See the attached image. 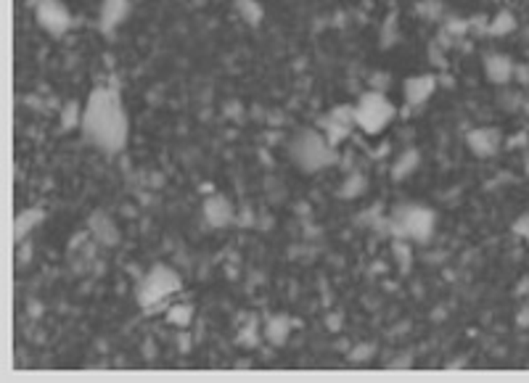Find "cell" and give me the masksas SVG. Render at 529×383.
<instances>
[{"label":"cell","mask_w":529,"mask_h":383,"mask_svg":"<svg viewBox=\"0 0 529 383\" xmlns=\"http://www.w3.org/2000/svg\"><path fill=\"white\" fill-rule=\"evenodd\" d=\"M80 130L85 135V140L93 143L104 153H120L127 146V111L122 106L120 93L114 88H95L85 101L82 111V124Z\"/></svg>","instance_id":"6da1fadb"},{"label":"cell","mask_w":529,"mask_h":383,"mask_svg":"<svg viewBox=\"0 0 529 383\" xmlns=\"http://www.w3.org/2000/svg\"><path fill=\"white\" fill-rule=\"evenodd\" d=\"M434 225H437V214L431 207L423 204H402L394 207V212L387 220V227L392 238H402L410 243H429L434 236Z\"/></svg>","instance_id":"7a4b0ae2"},{"label":"cell","mask_w":529,"mask_h":383,"mask_svg":"<svg viewBox=\"0 0 529 383\" xmlns=\"http://www.w3.org/2000/svg\"><path fill=\"white\" fill-rule=\"evenodd\" d=\"M294 164L302 169V172H320V169H328L331 164L339 162V153H336V146H331L326 140V135L320 130H302L291 140V148H288Z\"/></svg>","instance_id":"3957f363"},{"label":"cell","mask_w":529,"mask_h":383,"mask_svg":"<svg viewBox=\"0 0 529 383\" xmlns=\"http://www.w3.org/2000/svg\"><path fill=\"white\" fill-rule=\"evenodd\" d=\"M183 288V280L180 275L172 270L169 265H154L143 278L138 283V304L143 307V310H154V307H159L162 301H167L172 294H178Z\"/></svg>","instance_id":"277c9868"},{"label":"cell","mask_w":529,"mask_h":383,"mask_svg":"<svg viewBox=\"0 0 529 383\" xmlns=\"http://www.w3.org/2000/svg\"><path fill=\"white\" fill-rule=\"evenodd\" d=\"M397 109L381 90H368L355 104V124L368 135H378L394 119Z\"/></svg>","instance_id":"5b68a950"},{"label":"cell","mask_w":529,"mask_h":383,"mask_svg":"<svg viewBox=\"0 0 529 383\" xmlns=\"http://www.w3.org/2000/svg\"><path fill=\"white\" fill-rule=\"evenodd\" d=\"M35 21L40 30H46L50 37H64L72 30V11L64 6V0H37L35 3Z\"/></svg>","instance_id":"8992f818"},{"label":"cell","mask_w":529,"mask_h":383,"mask_svg":"<svg viewBox=\"0 0 529 383\" xmlns=\"http://www.w3.org/2000/svg\"><path fill=\"white\" fill-rule=\"evenodd\" d=\"M352 127H355V106H339L320 122V133L326 135V140L331 146H339L342 140H347Z\"/></svg>","instance_id":"52a82bcc"},{"label":"cell","mask_w":529,"mask_h":383,"mask_svg":"<svg viewBox=\"0 0 529 383\" xmlns=\"http://www.w3.org/2000/svg\"><path fill=\"white\" fill-rule=\"evenodd\" d=\"M466 143H469L471 153L479 156V159H492L500 151L503 143V133L498 127H474L466 133Z\"/></svg>","instance_id":"ba28073f"},{"label":"cell","mask_w":529,"mask_h":383,"mask_svg":"<svg viewBox=\"0 0 529 383\" xmlns=\"http://www.w3.org/2000/svg\"><path fill=\"white\" fill-rule=\"evenodd\" d=\"M88 233L93 236L95 243H101L106 249H111V246H117L120 243V227H117V222L111 214H106L104 209H95L91 214V220H88Z\"/></svg>","instance_id":"9c48e42d"},{"label":"cell","mask_w":529,"mask_h":383,"mask_svg":"<svg viewBox=\"0 0 529 383\" xmlns=\"http://www.w3.org/2000/svg\"><path fill=\"white\" fill-rule=\"evenodd\" d=\"M201 212H204V220H207L210 227H228L230 222H236V209H233V204L228 201L223 193L207 196Z\"/></svg>","instance_id":"30bf717a"},{"label":"cell","mask_w":529,"mask_h":383,"mask_svg":"<svg viewBox=\"0 0 529 383\" xmlns=\"http://www.w3.org/2000/svg\"><path fill=\"white\" fill-rule=\"evenodd\" d=\"M434 90H437V77L434 74H413L402 85L408 106H423L434 95Z\"/></svg>","instance_id":"8fae6325"},{"label":"cell","mask_w":529,"mask_h":383,"mask_svg":"<svg viewBox=\"0 0 529 383\" xmlns=\"http://www.w3.org/2000/svg\"><path fill=\"white\" fill-rule=\"evenodd\" d=\"M514 69H516V61L505 53H487L484 56V74L492 85H508L514 82Z\"/></svg>","instance_id":"7c38bea8"},{"label":"cell","mask_w":529,"mask_h":383,"mask_svg":"<svg viewBox=\"0 0 529 383\" xmlns=\"http://www.w3.org/2000/svg\"><path fill=\"white\" fill-rule=\"evenodd\" d=\"M127 16H130V0H101L98 27H101V32L111 35L114 30H120Z\"/></svg>","instance_id":"4fadbf2b"},{"label":"cell","mask_w":529,"mask_h":383,"mask_svg":"<svg viewBox=\"0 0 529 383\" xmlns=\"http://www.w3.org/2000/svg\"><path fill=\"white\" fill-rule=\"evenodd\" d=\"M46 220V212L43 209H21L19 214H16V222H14V241L16 243H21V241H27L32 236V230L40 225V222Z\"/></svg>","instance_id":"5bb4252c"},{"label":"cell","mask_w":529,"mask_h":383,"mask_svg":"<svg viewBox=\"0 0 529 383\" xmlns=\"http://www.w3.org/2000/svg\"><path fill=\"white\" fill-rule=\"evenodd\" d=\"M291 328H294V323H291L288 315H270L268 323H265V339L275 344V346H284L288 333H291Z\"/></svg>","instance_id":"9a60e30c"},{"label":"cell","mask_w":529,"mask_h":383,"mask_svg":"<svg viewBox=\"0 0 529 383\" xmlns=\"http://www.w3.org/2000/svg\"><path fill=\"white\" fill-rule=\"evenodd\" d=\"M418 164H421L418 148H408V151H402V156L394 162L392 177L394 180H405L408 175H413V169H418Z\"/></svg>","instance_id":"2e32d148"},{"label":"cell","mask_w":529,"mask_h":383,"mask_svg":"<svg viewBox=\"0 0 529 383\" xmlns=\"http://www.w3.org/2000/svg\"><path fill=\"white\" fill-rule=\"evenodd\" d=\"M194 304H188V301H180V304H172L169 310L165 312V320L169 325H175V328H188V325L194 323Z\"/></svg>","instance_id":"e0dca14e"},{"label":"cell","mask_w":529,"mask_h":383,"mask_svg":"<svg viewBox=\"0 0 529 383\" xmlns=\"http://www.w3.org/2000/svg\"><path fill=\"white\" fill-rule=\"evenodd\" d=\"M516 30V16L511 11H498V14L490 19V27H487V35L492 37H505Z\"/></svg>","instance_id":"ac0fdd59"},{"label":"cell","mask_w":529,"mask_h":383,"mask_svg":"<svg viewBox=\"0 0 529 383\" xmlns=\"http://www.w3.org/2000/svg\"><path fill=\"white\" fill-rule=\"evenodd\" d=\"M236 11L249 27H257L265 19V8L259 6V0H236Z\"/></svg>","instance_id":"d6986e66"},{"label":"cell","mask_w":529,"mask_h":383,"mask_svg":"<svg viewBox=\"0 0 529 383\" xmlns=\"http://www.w3.org/2000/svg\"><path fill=\"white\" fill-rule=\"evenodd\" d=\"M82 111H85V106L80 104V101H66L64 111H61V130L64 133L77 130L82 124Z\"/></svg>","instance_id":"ffe728a7"},{"label":"cell","mask_w":529,"mask_h":383,"mask_svg":"<svg viewBox=\"0 0 529 383\" xmlns=\"http://www.w3.org/2000/svg\"><path fill=\"white\" fill-rule=\"evenodd\" d=\"M365 188H368V177L360 175V172H352V175H347V180L342 183V188H339V196L342 198H358V196H363Z\"/></svg>","instance_id":"44dd1931"},{"label":"cell","mask_w":529,"mask_h":383,"mask_svg":"<svg viewBox=\"0 0 529 383\" xmlns=\"http://www.w3.org/2000/svg\"><path fill=\"white\" fill-rule=\"evenodd\" d=\"M392 251H394V259H397V265H400V270H402V272H408L410 265H413V249H410V241H402V238H394Z\"/></svg>","instance_id":"7402d4cb"},{"label":"cell","mask_w":529,"mask_h":383,"mask_svg":"<svg viewBox=\"0 0 529 383\" xmlns=\"http://www.w3.org/2000/svg\"><path fill=\"white\" fill-rule=\"evenodd\" d=\"M445 32H447L450 37H461V35H466V32H469V19L447 16V19H445Z\"/></svg>","instance_id":"603a6c76"},{"label":"cell","mask_w":529,"mask_h":383,"mask_svg":"<svg viewBox=\"0 0 529 383\" xmlns=\"http://www.w3.org/2000/svg\"><path fill=\"white\" fill-rule=\"evenodd\" d=\"M511 230H514L516 238H521V241H527L529 243V212H524L521 217H516L514 225H511Z\"/></svg>","instance_id":"cb8c5ba5"},{"label":"cell","mask_w":529,"mask_h":383,"mask_svg":"<svg viewBox=\"0 0 529 383\" xmlns=\"http://www.w3.org/2000/svg\"><path fill=\"white\" fill-rule=\"evenodd\" d=\"M371 354H373V346H371V344L355 346V349L349 352V362H355V365H358V362H368V357H371Z\"/></svg>","instance_id":"d4e9b609"},{"label":"cell","mask_w":529,"mask_h":383,"mask_svg":"<svg viewBox=\"0 0 529 383\" xmlns=\"http://www.w3.org/2000/svg\"><path fill=\"white\" fill-rule=\"evenodd\" d=\"M487 27H490V19L482 14L471 16L469 19V32H476V35H487Z\"/></svg>","instance_id":"484cf974"},{"label":"cell","mask_w":529,"mask_h":383,"mask_svg":"<svg viewBox=\"0 0 529 383\" xmlns=\"http://www.w3.org/2000/svg\"><path fill=\"white\" fill-rule=\"evenodd\" d=\"M387 88H389V74H373L371 77V90H381L384 93Z\"/></svg>","instance_id":"4316f807"},{"label":"cell","mask_w":529,"mask_h":383,"mask_svg":"<svg viewBox=\"0 0 529 383\" xmlns=\"http://www.w3.org/2000/svg\"><path fill=\"white\" fill-rule=\"evenodd\" d=\"M514 80L519 82V85H529V66L527 64H516Z\"/></svg>","instance_id":"83f0119b"},{"label":"cell","mask_w":529,"mask_h":383,"mask_svg":"<svg viewBox=\"0 0 529 383\" xmlns=\"http://www.w3.org/2000/svg\"><path fill=\"white\" fill-rule=\"evenodd\" d=\"M516 325H519V328H529V307H524V310L519 312V317H516Z\"/></svg>","instance_id":"f1b7e54d"},{"label":"cell","mask_w":529,"mask_h":383,"mask_svg":"<svg viewBox=\"0 0 529 383\" xmlns=\"http://www.w3.org/2000/svg\"><path fill=\"white\" fill-rule=\"evenodd\" d=\"M413 362H410V354H405V357H397V362H392L389 368H410Z\"/></svg>","instance_id":"f546056e"},{"label":"cell","mask_w":529,"mask_h":383,"mask_svg":"<svg viewBox=\"0 0 529 383\" xmlns=\"http://www.w3.org/2000/svg\"><path fill=\"white\" fill-rule=\"evenodd\" d=\"M328 328H331V330L342 328V317H339V315H331V320H328Z\"/></svg>","instance_id":"4dcf8cb0"}]
</instances>
